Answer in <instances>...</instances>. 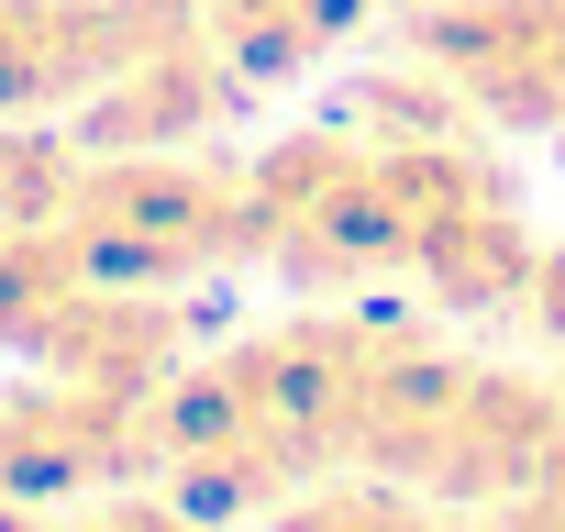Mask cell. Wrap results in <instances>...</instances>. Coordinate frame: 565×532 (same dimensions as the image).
<instances>
[{
	"label": "cell",
	"instance_id": "1",
	"mask_svg": "<svg viewBox=\"0 0 565 532\" xmlns=\"http://www.w3.org/2000/svg\"><path fill=\"white\" fill-rule=\"evenodd\" d=\"M244 255L289 266L300 289H355L399 266V211H388V156L344 134H300L244 178Z\"/></svg>",
	"mask_w": 565,
	"mask_h": 532
},
{
	"label": "cell",
	"instance_id": "2",
	"mask_svg": "<svg viewBox=\"0 0 565 532\" xmlns=\"http://www.w3.org/2000/svg\"><path fill=\"white\" fill-rule=\"evenodd\" d=\"M45 222L78 244V266L111 278V289L189 278V266H211V255H244V189L211 178V167H156L134 145H122V167L67 178Z\"/></svg>",
	"mask_w": 565,
	"mask_h": 532
},
{
	"label": "cell",
	"instance_id": "3",
	"mask_svg": "<svg viewBox=\"0 0 565 532\" xmlns=\"http://www.w3.org/2000/svg\"><path fill=\"white\" fill-rule=\"evenodd\" d=\"M388 211H399V278H422L433 300H455V311L532 300L543 255L455 145H388Z\"/></svg>",
	"mask_w": 565,
	"mask_h": 532
},
{
	"label": "cell",
	"instance_id": "4",
	"mask_svg": "<svg viewBox=\"0 0 565 532\" xmlns=\"http://www.w3.org/2000/svg\"><path fill=\"white\" fill-rule=\"evenodd\" d=\"M178 34H200L189 0H0V111L100 100Z\"/></svg>",
	"mask_w": 565,
	"mask_h": 532
},
{
	"label": "cell",
	"instance_id": "5",
	"mask_svg": "<svg viewBox=\"0 0 565 532\" xmlns=\"http://www.w3.org/2000/svg\"><path fill=\"white\" fill-rule=\"evenodd\" d=\"M422 56L499 123H565V0H444Z\"/></svg>",
	"mask_w": 565,
	"mask_h": 532
},
{
	"label": "cell",
	"instance_id": "6",
	"mask_svg": "<svg viewBox=\"0 0 565 532\" xmlns=\"http://www.w3.org/2000/svg\"><path fill=\"white\" fill-rule=\"evenodd\" d=\"M134 422V400H111V389H45V400H0V499H67V488H89L100 466H122V433Z\"/></svg>",
	"mask_w": 565,
	"mask_h": 532
},
{
	"label": "cell",
	"instance_id": "7",
	"mask_svg": "<svg viewBox=\"0 0 565 532\" xmlns=\"http://www.w3.org/2000/svg\"><path fill=\"white\" fill-rule=\"evenodd\" d=\"M189 12H200V34L222 45V67L289 78V67H311L322 45H344L377 0H189Z\"/></svg>",
	"mask_w": 565,
	"mask_h": 532
},
{
	"label": "cell",
	"instance_id": "8",
	"mask_svg": "<svg viewBox=\"0 0 565 532\" xmlns=\"http://www.w3.org/2000/svg\"><path fill=\"white\" fill-rule=\"evenodd\" d=\"M532 300H543V333H565V255L532 266Z\"/></svg>",
	"mask_w": 565,
	"mask_h": 532
},
{
	"label": "cell",
	"instance_id": "9",
	"mask_svg": "<svg viewBox=\"0 0 565 532\" xmlns=\"http://www.w3.org/2000/svg\"><path fill=\"white\" fill-rule=\"evenodd\" d=\"M89 532H178V521H167V510H100Z\"/></svg>",
	"mask_w": 565,
	"mask_h": 532
},
{
	"label": "cell",
	"instance_id": "10",
	"mask_svg": "<svg viewBox=\"0 0 565 532\" xmlns=\"http://www.w3.org/2000/svg\"><path fill=\"white\" fill-rule=\"evenodd\" d=\"M23 167H34L23 145H0V222H23V211H12V189H23Z\"/></svg>",
	"mask_w": 565,
	"mask_h": 532
}]
</instances>
